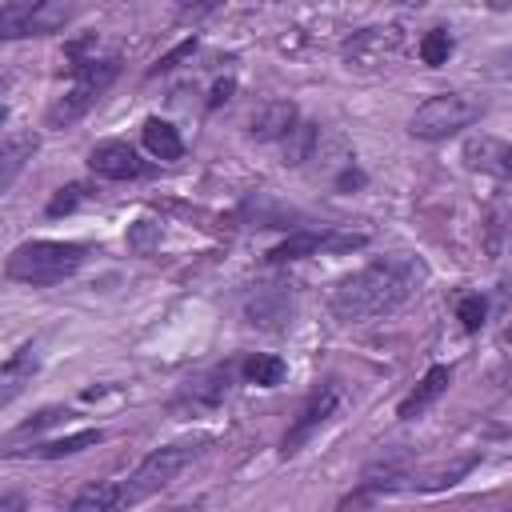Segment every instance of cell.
I'll return each mask as SVG.
<instances>
[{"instance_id": "6da1fadb", "label": "cell", "mask_w": 512, "mask_h": 512, "mask_svg": "<svg viewBox=\"0 0 512 512\" xmlns=\"http://www.w3.org/2000/svg\"><path fill=\"white\" fill-rule=\"evenodd\" d=\"M424 280H428L424 260H416V256H384V260H372L360 272L344 276L332 288L328 308H332V316L340 324H364V320L396 312L404 300H412L420 292Z\"/></svg>"}, {"instance_id": "7a4b0ae2", "label": "cell", "mask_w": 512, "mask_h": 512, "mask_svg": "<svg viewBox=\"0 0 512 512\" xmlns=\"http://www.w3.org/2000/svg\"><path fill=\"white\" fill-rule=\"evenodd\" d=\"M80 264H84V244H76V240H28L8 252L4 276L32 284V288H48V284L76 276Z\"/></svg>"}, {"instance_id": "3957f363", "label": "cell", "mask_w": 512, "mask_h": 512, "mask_svg": "<svg viewBox=\"0 0 512 512\" xmlns=\"http://www.w3.org/2000/svg\"><path fill=\"white\" fill-rule=\"evenodd\" d=\"M208 440H176V444H164V448H152L128 480H120V508H132L148 496H156L160 488H168L200 452H204Z\"/></svg>"}, {"instance_id": "277c9868", "label": "cell", "mask_w": 512, "mask_h": 512, "mask_svg": "<svg viewBox=\"0 0 512 512\" xmlns=\"http://www.w3.org/2000/svg\"><path fill=\"white\" fill-rule=\"evenodd\" d=\"M484 112V104L468 92H440V96H428L412 120H408V132L416 140H448L456 132H464L468 124H476Z\"/></svg>"}, {"instance_id": "5b68a950", "label": "cell", "mask_w": 512, "mask_h": 512, "mask_svg": "<svg viewBox=\"0 0 512 512\" xmlns=\"http://www.w3.org/2000/svg\"><path fill=\"white\" fill-rule=\"evenodd\" d=\"M116 72H120V64L108 56V60H84L80 68H72V88L44 112V128H68V124H76L96 100H100V92L116 80Z\"/></svg>"}, {"instance_id": "8992f818", "label": "cell", "mask_w": 512, "mask_h": 512, "mask_svg": "<svg viewBox=\"0 0 512 512\" xmlns=\"http://www.w3.org/2000/svg\"><path fill=\"white\" fill-rule=\"evenodd\" d=\"M76 16L72 4H0V32L28 36V32H60Z\"/></svg>"}, {"instance_id": "52a82bcc", "label": "cell", "mask_w": 512, "mask_h": 512, "mask_svg": "<svg viewBox=\"0 0 512 512\" xmlns=\"http://www.w3.org/2000/svg\"><path fill=\"white\" fill-rule=\"evenodd\" d=\"M364 244H368V236H360V232H292L288 240H280L268 252V260L284 264V260H304V256H320V252H352Z\"/></svg>"}, {"instance_id": "ba28073f", "label": "cell", "mask_w": 512, "mask_h": 512, "mask_svg": "<svg viewBox=\"0 0 512 512\" xmlns=\"http://www.w3.org/2000/svg\"><path fill=\"white\" fill-rule=\"evenodd\" d=\"M336 404H340V388L336 384H324V388H316L312 396H308V404L300 408V416H296V424L284 432V444H280V452L284 456H296L300 448H304V440L336 412Z\"/></svg>"}, {"instance_id": "9c48e42d", "label": "cell", "mask_w": 512, "mask_h": 512, "mask_svg": "<svg viewBox=\"0 0 512 512\" xmlns=\"http://www.w3.org/2000/svg\"><path fill=\"white\" fill-rule=\"evenodd\" d=\"M88 168L104 180H136L148 172V164L140 160V152L124 140H100L92 152H88Z\"/></svg>"}, {"instance_id": "30bf717a", "label": "cell", "mask_w": 512, "mask_h": 512, "mask_svg": "<svg viewBox=\"0 0 512 512\" xmlns=\"http://www.w3.org/2000/svg\"><path fill=\"white\" fill-rule=\"evenodd\" d=\"M464 164L472 172H484V176H496V180H512V140H500V136H468L464 140Z\"/></svg>"}, {"instance_id": "8fae6325", "label": "cell", "mask_w": 512, "mask_h": 512, "mask_svg": "<svg viewBox=\"0 0 512 512\" xmlns=\"http://www.w3.org/2000/svg\"><path fill=\"white\" fill-rule=\"evenodd\" d=\"M300 124L296 104L292 100H264L256 104V112L248 116V136L252 140H288V132Z\"/></svg>"}, {"instance_id": "7c38bea8", "label": "cell", "mask_w": 512, "mask_h": 512, "mask_svg": "<svg viewBox=\"0 0 512 512\" xmlns=\"http://www.w3.org/2000/svg\"><path fill=\"white\" fill-rule=\"evenodd\" d=\"M228 384H232V364L224 368H212L204 376H192L180 396H176V408H216L224 396H228Z\"/></svg>"}, {"instance_id": "4fadbf2b", "label": "cell", "mask_w": 512, "mask_h": 512, "mask_svg": "<svg viewBox=\"0 0 512 512\" xmlns=\"http://www.w3.org/2000/svg\"><path fill=\"white\" fill-rule=\"evenodd\" d=\"M448 384H452V368H448V364H432V368L416 380V388L396 404V416H400V420H416L428 404H436V400L448 392Z\"/></svg>"}, {"instance_id": "5bb4252c", "label": "cell", "mask_w": 512, "mask_h": 512, "mask_svg": "<svg viewBox=\"0 0 512 512\" xmlns=\"http://www.w3.org/2000/svg\"><path fill=\"white\" fill-rule=\"evenodd\" d=\"M396 48V32L392 28H360L348 44H344V60L348 68H368V64H380L388 52Z\"/></svg>"}, {"instance_id": "9a60e30c", "label": "cell", "mask_w": 512, "mask_h": 512, "mask_svg": "<svg viewBox=\"0 0 512 512\" xmlns=\"http://www.w3.org/2000/svg\"><path fill=\"white\" fill-rule=\"evenodd\" d=\"M40 368V356H36V348L32 344H24L20 352H12L8 360H4V368H0V404H12L16 400V392L32 380V372Z\"/></svg>"}, {"instance_id": "2e32d148", "label": "cell", "mask_w": 512, "mask_h": 512, "mask_svg": "<svg viewBox=\"0 0 512 512\" xmlns=\"http://www.w3.org/2000/svg\"><path fill=\"white\" fill-rule=\"evenodd\" d=\"M32 152H36V136L32 132H8L4 136V148H0V192L12 188V180L32 160Z\"/></svg>"}, {"instance_id": "e0dca14e", "label": "cell", "mask_w": 512, "mask_h": 512, "mask_svg": "<svg viewBox=\"0 0 512 512\" xmlns=\"http://www.w3.org/2000/svg\"><path fill=\"white\" fill-rule=\"evenodd\" d=\"M64 512H124L120 508V480H92L84 484Z\"/></svg>"}, {"instance_id": "ac0fdd59", "label": "cell", "mask_w": 512, "mask_h": 512, "mask_svg": "<svg viewBox=\"0 0 512 512\" xmlns=\"http://www.w3.org/2000/svg\"><path fill=\"white\" fill-rule=\"evenodd\" d=\"M140 136H144V148H148L156 160H180V156H184L180 132H176L168 120H160V116H148L144 128H140Z\"/></svg>"}, {"instance_id": "d6986e66", "label": "cell", "mask_w": 512, "mask_h": 512, "mask_svg": "<svg viewBox=\"0 0 512 512\" xmlns=\"http://www.w3.org/2000/svg\"><path fill=\"white\" fill-rule=\"evenodd\" d=\"M100 440H104V432H100V428H84V432L60 436V440H44V444H36V448H28V452H32V456H40V460H60V456L84 452V448H92V444H100Z\"/></svg>"}, {"instance_id": "ffe728a7", "label": "cell", "mask_w": 512, "mask_h": 512, "mask_svg": "<svg viewBox=\"0 0 512 512\" xmlns=\"http://www.w3.org/2000/svg\"><path fill=\"white\" fill-rule=\"evenodd\" d=\"M248 316H252V324H260V328H284V320H288V300H284V292H260V296L248 304Z\"/></svg>"}, {"instance_id": "44dd1931", "label": "cell", "mask_w": 512, "mask_h": 512, "mask_svg": "<svg viewBox=\"0 0 512 512\" xmlns=\"http://www.w3.org/2000/svg\"><path fill=\"white\" fill-rule=\"evenodd\" d=\"M284 372H288V364H284L280 356H264V352H256V356L244 360V380L256 384V388H276V384L284 380Z\"/></svg>"}, {"instance_id": "7402d4cb", "label": "cell", "mask_w": 512, "mask_h": 512, "mask_svg": "<svg viewBox=\"0 0 512 512\" xmlns=\"http://www.w3.org/2000/svg\"><path fill=\"white\" fill-rule=\"evenodd\" d=\"M316 140H320V132H316V124L312 120H300L292 132H288V140H284V164H304V160H312V152H316Z\"/></svg>"}, {"instance_id": "603a6c76", "label": "cell", "mask_w": 512, "mask_h": 512, "mask_svg": "<svg viewBox=\"0 0 512 512\" xmlns=\"http://www.w3.org/2000/svg\"><path fill=\"white\" fill-rule=\"evenodd\" d=\"M452 36H448V28H432V32H424V40H420V60L428 64V68H440V64H448V56H452Z\"/></svg>"}, {"instance_id": "cb8c5ba5", "label": "cell", "mask_w": 512, "mask_h": 512, "mask_svg": "<svg viewBox=\"0 0 512 512\" xmlns=\"http://www.w3.org/2000/svg\"><path fill=\"white\" fill-rule=\"evenodd\" d=\"M484 312H488V304H484L480 292H468V296H460V304H456V316H460L464 332H480V328H484Z\"/></svg>"}, {"instance_id": "d4e9b609", "label": "cell", "mask_w": 512, "mask_h": 512, "mask_svg": "<svg viewBox=\"0 0 512 512\" xmlns=\"http://www.w3.org/2000/svg\"><path fill=\"white\" fill-rule=\"evenodd\" d=\"M64 416H72V412H68V408H44V412H36V416H32L28 424H20V428H16L12 436H8V448H12V444H16L20 436H36V432L52 428V424H56V420H64Z\"/></svg>"}, {"instance_id": "484cf974", "label": "cell", "mask_w": 512, "mask_h": 512, "mask_svg": "<svg viewBox=\"0 0 512 512\" xmlns=\"http://www.w3.org/2000/svg\"><path fill=\"white\" fill-rule=\"evenodd\" d=\"M80 196H84V188L80 184H68V188H60L52 200H48V216H60V212H72L76 204H80Z\"/></svg>"}, {"instance_id": "4316f807", "label": "cell", "mask_w": 512, "mask_h": 512, "mask_svg": "<svg viewBox=\"0 0 512 512\" xmlns=\"http://www.w3.org/2000/svg\"><path fill=\"white\" fill-rule=\"evenodd\" d=\"M192 52H196V36H188V40H180V44H176V48H172V52H168L164 60H156V68H152V76H160V72H172V68H176V64L184 60V56H192Z\"/></svg>"}, {"instance_id": "83f0119b", "label": "cell", "mask_w": 512, "mask_h": 512, "mask_svg": "<svg viewBox=\"0 0 512 512\" xmlns=\"http://www.w3.org/2000/svg\"><path fill=\"white\" fill-rule=\"evenodd\" d=\"M148 236H152V228H148V220H140V224L132 228V236H128V244H132L136 252H144V248H148Z\"/></svg>"}, {"instance_id": "f1b7e54d", "label": "cell", "mask_w": 512, "mask_h": 512, "mask_svg": "<svg viewBox=\"0 0 512 512\" xmlns=\"http://www.w3.org/2000/svg\"><path fill=\"white\" fill-rule=\"evenodd\" d=\"M232 88H236V80H220V84L212 88V96H208V104H212V108H216V104H224V100L232 96Z\"/></svg>"}, {"instance_id": "f546056e", "label": "cell", "mask_w": 512, "mask_h": 512, "mask_svg": "<svg viewBox=\"0 0 512 512\" xmlns=\"http://www.w3.org/2000/svg\"><path fill=\"white\" fill-rule=\"evenodd\" d=\"M492 64H496V68H492V76H500V80H508V76H512V48H508V52H500V56H496Z\"/></svg>"}, {"instance_id": "4dcf8cb0", "label": "cell", "mask_w": 512, "mask_h": 512, "mask_svg": "<svg viewBox=\"0 0 512 512\" xmlns=\"http://www.w3.org/2000/svg\"><path fill=\"white\" fill-rule=\"evenodd\" d=\"M20 508H24V496H20V492H4L0 512H20Z\"/></svg>"}, {"instance_id": "1f68e13d", "label": "cell", "mask_w": 512, "mask_h": 512, "mask_svg": "<svg viewBox=\"0 0 512 512\" xmlns=\"http://www.w3.org/2000/svg\"><path fill=\"white\" fill-rule=\"evenodd\" d=\"M168 512H204V508H196V504H180V508H168Z\"/></svg>"}, {"instance_id": "d6a6232c", "label": "cell", "mask_w": 512, "mask_h": 512, "mask_svg": "<svg viewBox=\"0 0 512 512\" xmlns=\"http://www.w3.org/2000/svg\"><path fill=\"white\" fill-rule=\"evenodd\" d=\"M504 340H508V344H512V324H508V328H504Z\"/></svg>"}, {"instance_id": "836d02e7", "label": "cell", "mask_w": 512, "mask_h": 512, "mask_svg": "<svg viewBox=\"0 0 512 512\" xmlns=\"http://www.w3.org/2000/svg\"><path fill=\"white\" fill-rule=\"evenodd\" d=\"M504 380H508V388H512V368H508V372H504Z\"/></svg>"}, {"instance_id": "e575fe53", "label": "cell", "mask_w": 512, "mask_h": 512, "mask_svg": "<svg viewBox=\"0 0 512 512\" xmlns=\"http://www.w3.org/2000/svg\"><path fill=\"white\" fill-rule=\"evenodd\" d=\"M508 512H512V504H508Z\"/></svg>"}]
</instances>
